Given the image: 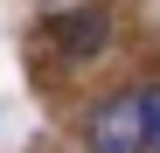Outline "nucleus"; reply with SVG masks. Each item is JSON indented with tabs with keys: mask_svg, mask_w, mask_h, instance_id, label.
<instances>
[{
	"mask_svg": "<svg viewBox=\"0 0 160 153\" xmlns=\"http://www.w3.org/2000/svg\"><path fill=\"white\" fill-rule=\"evenodd\" d=\"M153 132H146V105L139 97H104L91 111V153H146Z\"/></svg>",
	"mask_w": 160,
	"mask_h": 153,
	"instance_id": "obj_1",
	"label": "nucleus"
},
{
	"mask_svg": "<svg viewBox=\"0 0 160 153\" xmlns=\"http://www.w3.org/2000/svg\"><path fill=\"white\" fill-rule=\"evenodd\" d=\"M139 105H146V132H153V153H160V91H139Z\"/></svg>",
	"mask_w": 160,
	"mask_h": 153,
	"instance_id": "obj_3",
	"label": "nucleus"
},
{
	"mask_svg": "<svg viewBox=\"0 0 160 153\" xmlns=\"http://www.w3.org/2000/svg\"><path fill=\"white\" fill-rule=\"evenodd\" d=\"M104 42H112V14H104V7H84L77 21H63V56H70V63L104 56Z\"/></svg>",
	"mask_w": 160,
	"mask_h": 153,
	"instance_id": "obj_2",
	"label": "nucleus"
}]
</instances>
